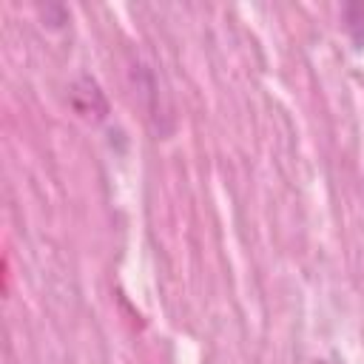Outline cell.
I'll use <instances>...</instances> for the list:
<instances>
[{
    "label": "cell",
    "instance_id": "1",
    "mask_svg": "<svg viewBox=\"0 0 364 364\" xmlns=\"http://www.w3.org/2000/svg\"><path fill=\"white\" fill-rule=\"evenodd\" d=\"M361 23H364V6H358V3L344 6V26L353 31V40H355V43H364V28H361Z\"/></svg>",
    "mask_w": 364,
    "mask_h": 364
}]
</instances>
